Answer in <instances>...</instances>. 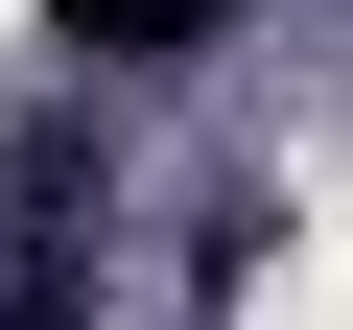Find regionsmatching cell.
<instances>
[{"instance_id":"cell-1","label":"cell","mask_w":353,"mask_h":330,"mask_svg":"<svg viewBox=\"0 0 353 330\" xmlns=\"http://www.w3.org/2000/svg\"><path fill=\"white\" fill-rule=\"evenodd\" d=\"M48 24H71L94 71H165V48H189V24H212V0H48Z\"/></svg>"}]
</instances>
